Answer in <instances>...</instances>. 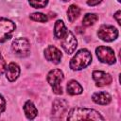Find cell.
<instances>
[{
  "mask_svg": "<svg viewBox=\"0 0 121 121\" xmlns=\"http://www.w3.org/2000/svg\"><path fill=\"white\" fill-rule=\"evenodd\" d=\"M67 120H104V117L93 109L74 108L69 112Z\"/></svg>",
  "mask_w": 121,
  "mask_h": 121,
  "instance_id": "1",
  "label": "cell"
},
{
  "mask_svg": "<svg viewBox=\"0 0 121 121\" xmlns=\"http://www.w3.org/2000/svg\"><path fill=\"white\" fill-rule=\"evenodd\" d=\"M92 61V55L87 49L78 50L70 60V68L74 71H78L88 66Z\"/></svg>",
  "mask_w": 121,
  "mask_h": 121,
  "instance_id": "2",
  "label": "cell"
},
{
  "mask_svg": "<svg viewBox=\"0 0 121 121\" xmlns=\"http://www.w3.org/2000/svg\"><path fill=\"white\" fill-rule=\"evenodd\" d=\"M63 80V73L60 69H53L47 75V82L52 87L53 92L57 95L62 94L60 82Z\"/></svg>",
  "mask_w": 121,
  "mask_h": 121,
  "instance_id": "3",
  "label": "cell"
},
{
  "mask_svg": "<svg viewBox=\"0 0 121 121\" xmlns=\"http://www.w3.org/2000/svg\"><path fill=\"white\" fill-rule=\"evenodd\" d=\"M11 49L16 56L25 58L29 55L30 44L26 38H17L12 42Z\"/></svg>",
  "mask_w": 121,
  "mask_h": 121,
  "instance_id": "4",
  "label": "cell"
},
{
  "mask_svg": "<svg viewBox=\"0 0 121 121\" xmlns=\"http://www.w3.org/2000/svg\"><path fill=\"white\" fill-rule=\"evenodd\" d=\"M14 30L15 24L12 21L0 17V43L8 41L11 37V34Z\"/></svg>",
  "mask_w": 121,
  "mask_h": 121,
  "instance_id": "5",
  "label": "cell"
},
{
  "mask_svg": "<svg viewBox=\"0 0 121 121\" xmlns=\"http://www.w3.org/2000/svg\"><path fill=\"white\" fill-rule=\"evenodd\" d=\"M96 56L98 60L101 62L108 63V64H112L115 62V56L114 52L111 47L108 46H98L95 49Z\"/></svg>",
  "mask_w": 121,
  "mask_h": 121,
  "instance_id": "6",
  "label": "cell"
},
{
  "mask_svg": "<svg viewBox=\"0 0 121 121\" xmlns=\"http://www.w3.org/2000/svg\"><path fill=\"white\" fill-rule=\"evenodd\" d=\"M97 36L101 40L105 42H112L115 40L118 36V31L117 29L110 25H103L99 27L97 31Z\"/></svg>",
  "mask_w": 121,
  "mask_h": 121,
  "instance_id": "7",
  "label": "cell"
},
{
  "mask_svg": "<svg viewBox=\"0 0 121 121\" xmlns=\"http://www.w3.org/2000/svg\"><path fill=\"white\" fill-rule=\"evenodd\" d=\"M77 39L71 31H67L66 35L61 39V46L67 54H72L77 48Z\"/></svg>",
  "mask_w": 121,
  "mask_h": 121,
  "instance_id": "8",
  "label": "cell"
},
{
  "mask_svg": "<svg viewBox=\"0 0 121 121\" xmlns=\"http://www.w3.org/2000/svg\"><path fill=\"white\" fill-rule=\"evenodd\" d=\"M68 110V103L64 99L57 98L53 102L52 106V115L54 118H61L62 115Z\"/></svg>",
  "mask_w": 121,
  "mask_h": 121,
  "instance_id": "9",
  "label": "cell"
},
{
  "mask_svg": "<svg viewBox=\"0 0 121 121\" xmlns=\"http://www.w3.org/2000/svg\"><path fill=\"white\" fill-rule=\"evenodd\" d=\"M44 57L48 61H52L53 63H60L61 60V52L54 45H48L44 50Z\"/></svg>",
  "mask_w": 121,
  "mask_h": 121,
  "instance_id": "10",
  "label": "cell"
},
{
  "mask_svg": "<svg viewBox=\"0 0 121 121\" xmlns=\"http://www.w3.org/2000/svg\"><path fill=\"white\" fill-rule=\"evenodd\" d=\"M93 78L95 81L96 86H98V87L109 85L112 81V76L106 72H103V71H94L93 72Z\"/></svg>",
  "mask_w": 121,
  "mask_h": 121,
  "instance_id": "11",
  "label": "cell"
},
{
  "mask_svg": "<svg viewBox=\"0 0 121 121\" xmlns=\"http://www.w3.org/2000/svg\"><path fill=\"white\" fill-rule=\"evenodd\" d=\"M92 99L96 104H99V105H107V104H109L111 102L112 96L107 92H98V93H95L93 95Z\"/></svg>",
  "mask_w": 121,
  "mask_h": 121,
  "instance_id": "12",
  "label": "cell"
},
{
  "mask_svg": "<svg viewBox=\"0 0 121 121\" xmlns=\"http://www.w3.org/2000/svg\"><path fill=\"white\" fill-rule=\"evenodd\" d=\"M6 75H7V78L9 81H14L15 79H17L20 75V68L18 64L15 62H10L7 67Z\"/></svg>",
  "mask_w": 121,
  "mask_h": 121,
  "instance_id": "13",
  "label": "cell"
},
{
  "mask_svg": "<svg viewBox=\"0 0 121 121\" xmlns=\"http://www.w3.org/2000/svg\"><path fill=\"white\" fill-rule=\"evenodd\" d=\"M67 28L61 20H58L54 26V36L57 39L61 40L67 33Z\"/></svg>",
  "mask_w": 121,
  "mask_h": 121,
  "instance_id": "14",
  "label": "cell"
},
{
  "mask_svg": "<svg viewBox=\"0 0 121 121\" xmlns=\"http://www.w3.org/2000/svg\"><path fill=\"white\" fill-rule=\"evenodd\" d=\"M24 112H25V114H26V118L30 119V120L34 119L37 116V114H38V111H37L36 107L34 106V104L30 100H28V101H26L25 103V105H24Z\"/></svg>",
  "mask_w": 121,
  "mask_h": 121,
  "instance_id": "15",
  "label": "cell"
},
{
  "mask_svg": "<svg viewBox=\"0 0 121 121\" xmlns=\"http://www.w3.org/2000/svg\"><path fill=\"white\" fill-rule=\"evenodd\" d=\"M82 87L80 86V84L76 81V80H70L67 84V93L75 95H79L82 93Z\"/></svg>",
  "mask_w": 121,
  "mask_h": 121,
  "instance_id": "16",
  "label": "cell"
},
{
  "mask_svg": "<svg viewBox=\"0 0 121 121\" xmlns=\"http://www.w3.org/2000/svg\"><path fill=\"white\" fill-rule=\"evenodd\" d=\"M79 13H80V9L76 6V5H71L69 8H68V10H67V17H68V20L73 23L78 16H79Z\"/></svg>",
  "mask_w": 121,
  "mask_h": 121,
  "instance_id": "17",
  "label": "cell"
},
{
  "mask_svg": "<svg viewBox=\"0 0 121 121\" xmlns=\"http://www.w3.org/2000/svg\"><path fill=\"white\" fill-rule=\"evenodd\" d=\"M98 20V16L95 13H87L84 15L82 19V25L85 26H90L94 25L96 21Z\"/></svg>",
  "mask_w": 121,
  "mask_h": 121,
  "instance_id": "18",
  "label": "cell"
},
{
  "mask_svg": "<svg viewBox=\"0 0 121 121\" xmlns=\"http://www.w3.org/2000/svg\"><path fill=\"white\" fill-rule=\"evenodd\" d=\"M29 4L35 9H42L48 4V0H29Z\"/></svg>",
  "mask_w": 121,
  "mask_h": 121,
  "instance_id": "19",
  "label": "cell"
},
{
  "mask_svg": "<svg viewBox=\"0 0 121 121\" xmlns=\"http://www.w3.org/2000/svg\"><path fill=\"white\" fill-rule=\"evenodd\" d=\"M30 19L34 20V21H38V22H42V23H45L47 21V16L43 14V13H40V12H35V13H32L30 14Z\"/></svg>",
  "mask_w": 121,
  "mask_h": 121,
  "instance_id": "20",
  "label": "cell"
},
{
  "mask_svg": "<svg viewBox=\"0 0 121 121\" xmlns=\"http://www.w3.org/2000/svg\"><path fill=\"white\" fill-rule=\"evenodd\" d=\"M5 69H6V61L3 59L2 55L0 54V75H2L4 73Z\"/></svg>",
  "mask_w": 121,
  "mask_h": 121,
  "instance_id": "21",
  "label": "cell"
},
{
  "mask_svg": "<svg viewBox=\"0 0 121 121\" xmlns=\"http://www.w3.org/2000/svg\"><path fill=\"white\" fill-rule=\"evenodd\" d=\"M5 109H6V101L4 97L0 95V114L5 111Z\"/></svg>",
  "mask_w": 121,
  "mask_h": 121,
  "instance_id": "22",
  "label": "cell"
},
{
  "mask_svg": "<svg viewBox=\"0 0 121 121\" xmlns=\"http://www.w3.org/2000/svg\"><path fill=\"white\" fill-rule=\"evenodd\" d=\"M101 1H102V0H86L87 4H88L89 6H96V5H98Z\"/></svg>",
  "mask_w": 121,
  "mask_h": 121,
  "instance_id": "23",
  "label": "cell"
},
{
  "mask_svg": "<svg viewBox=\"0 0 121 121\" xmlns=\"http://www.w3.org/2000/svg\"><path fill=\"white\" fill-rule=\"evenodd\" d=\"M120 13H121V12H120V10H118V11L114 14V18L116 19V21H117V23H118L119 25L121 24V23H120Z\"/></svg>",
  "mask_w": 121,
  "mask_h": 121,
  "instance_id": "24",
  "label": "cell"
},
{
  "mask_svg": "<svg viewBox=\"0 0 121 121\" xmlns=\"http://www.w3.org/2000/svg\"><path fill=\"white\" fill-rule=\"evenodd\" d=\"M61 1H63V2H67V1H70V0H61Z\"/></svg>",
  "mask_w": 121,
  "mask_h": 121,
  "instance_id": "25",
  "label": "cell"
},
{
  "mask_svg": "<svg viewBox=\"0 0 121 121\" xmlns=\"http://www.w3.org/2000/svg\"><path fill=\"white\" fill-rule=\"evenodd\" d=\"M117 1H118V2H120V1H121V0H117Z\"/></svg>",
  "mask_w": 121,
  "mask_h": 121,
  "instance_id": "26",
  "label": "cell"
}]
</instances>
